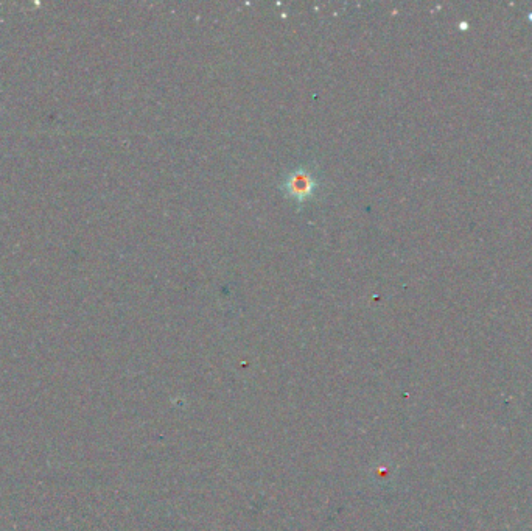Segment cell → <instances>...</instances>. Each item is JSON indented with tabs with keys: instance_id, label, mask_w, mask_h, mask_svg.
<instances>
[{
	"instance_id": "cell-1",
	"label": "cell",
	"mask_w": 532,
	"mask_h": 531,
	"mask_svg": "<svg viewBox=\"0 0 532 531\" xmlns=\"http://www.w3.org/2000/svg\"><path fill=\"white\" fill-rule=\"evenodd\" d=\"M324 189L322 176L315 166H298L284 175L279 184V190L288 200L302 209L305 204L318 198L319 192Z\"/></svg>"
}]
</instances>
